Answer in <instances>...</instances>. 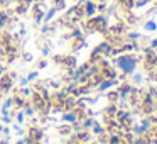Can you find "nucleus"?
Returning a JSON list of instances; mask_svg holds the SVG:
<instances>
[{"label": "nucleus", "instance_id": "nucleus-1", "mask_svg": "<svg viewBox=\"0 0 157 144\" xmlns=\"http://www.w3.org/2000/svg\"><path fill=\"white\" fill-rule=\"evenodd\" d=\"M19 75L15 71H5L4 76L0 78V100H4L7 95H10V92L14 90L15 83H17Z\"/></svg>", "mask_w": 157, "mask_h": 144}, {"label": "nucleus", "instance_id": "nucleus-2", "mask_svg": "<svg viewBox=\"0 0 157 144\" xmlns=\"http://www.w3.org/2000/svg\"><path fill=\"white\" fill-rule=\"evenodd\" d=\"M51 61L56 66H59L63 70H68V71H71L76 66V58L71 54H54V56H51Z\"/></svg>", "mask_w": 157, "mask_h": 144}, {"label": "nucleus", "instance_id": "nucleus-3", "mask_svg": "<svg viewBox=\"0 0 157 144\" xmlns=\"http://www.w3.org/2000/svg\"><path fill=\"white\" fill-rule=\"evenodd\" d=\"M46 10H48V4H44V2H32V7L29 12H31V17H32V21H34L36 26L42 24Z\"/></svg>", "mask_w": 157, "mask_h": 144}, {"label": "nucleus", "instance_id": "nucleus-4", "mask_svg": "<svg viewBox=\"0 0 157 144\" xmlns=\"http://www.w3.org/2000/svg\"><path fill=\"white\" fill-rule=\"evenodd\" d=\"M12 12L15 17H22V15L29 14L32 7V0H12Z\"/></svg>", "mask_w": 157, "mask_h": 144}, {"label": "nucleus", "instance_id": "nucleus-5", "mask_svg": "<svg viewBox=\"0 0 157 144\" xmlns=\"http://www.w3.org/2000/svg\"><path fill=\"white\" fill-rule=\"evenodd\" d=\"M24 139H25V142H29V141H42V142H44V127L29 126L27 129H25Z\"/></svg>", "mask_w": 157, "mask_h": 144}, {"label": "nucleus", "instance_id": "nucleus-6", "mask_svg": "<svg viewBox=\"0 0 157 144\" xmlns=\"http://www.w3.org/2000/svg\"><path fill=\"white\" fill-rule=\"evenodd\" d=\"M117 65H118V68L122 70V71L133 73V70H135V59L130 58V56H120V58L117 59Z\"/></svg>", "mask_w": 157, "mask_h": 144}, {"label": "nucleus", "instance_id": "nucleus-7", "mask_svg": "<svg viewBox=\"0 0 157 144\" xmlns=\"http://www.w3.org/2000/svg\"><path fill=\"white\" fill-rule=\"evenodd\" d=\"M59 120H61L63 124H75V122H78V117H76L75 110H66V112L61 114Z\"/></svg>", "mask_w": 157, "mask_h": 144}, {"label": "nucleus", "instance_id": "nucleus-8", "mask_svg": "<svg viewBox=\"0 0 157 144\" xmlns=\"http://www.w3.org/2000/svg\"><path fill=\"white\" fill-rule=\"evenodd\" d=\"M14 109V98L12 95H7L4 100H2V107H0V114H9Z\"/></svg>", "mask_w": 157, "mask_h": 144}, {"label": "nucleus", "instance_id": "nucleus-9", "mask_svg": "<svg viewBox=\"0 0 157 144\" xmlns=\"http://www.w3.org/2000/svg\"><path fill=\"white\" fill-rule=\"evenodd\" d=\"M56 15H58V9H56L54 5L48 7V10L44 12V19H42V24H49V22H52Z\"/></svg>", "mask_w": 157, "mask_h": 144}, {"label": "nucleus", "instance_id": "nucleus-10", "mask_svg": "<svg viewBox=\"0 0 157 144\" xmlns=\"http://www.w3.org/2000/svg\"><path fill=\"white\" fill-rule=\"evenodd\" d=\"M56 132H58L61 137H68V136L73 134V126L71 124H61V126L56 127Z\"/></svg>", "mask_w": 157, "mask_h": 144}, {"label": "nucleus", "instance_id": "nucleus-11", "mask_svg": "<svg viewBox=\"0 0 157 144\" xmlns=\"http://www.w3.org/2000/svg\"><path fill=\"white\" fill-rule=\"evenodd\" d=\"M95 12H96V5H95V2L93 0H86L85 2V17H93L95 15Z\"/></svg>", "mask_w": 157, "mask_h": 144}, {"label": "nucleus", "instance_id": "nucleus-12", "mask_svg": "<svg viewBox=\"0 0 157 144\" xmlns=\"http://www.w3.org/2000/svg\"><path fill=\"white\" fill-rule=\"evenodd\" d=\"M48 65H49V61L46 58H39L37 61H36V70H37V71H41V70L48 68Z\"/></svg>", "mask_w": 157, "mask_h": 144}, {"label": "nucleus", "instance_id": "nucleus-13", "mask_svg": "<svg viewBox=\"0 0 157 144\" xmlns=\"http://www.w3.org/2000/svg\"><path fill=\"white\" fill-rule=\"evenodd\" d=\"M17 83H19V88H24V86H29V85H31V82H29V80H27V76H19V78H17Z\"/></svg>", "mask_w": 157, "mask_h": 144}, {"label": "nucleus", "instance_id": "nucleus-14", "mask_svg": "<svg viewBox=\"0 0 157 144\" xmlns=\"http://www.w3.org/2000/svg\"><path fill=\"white\" fill-rule=\"evenodd\" d=\"M39 75H41V71H37V70H34V71H29L25 76H27V80L32 83V82H36V80L39 78Z\"/></svg>", "mask_w": 157, "mask_h": 144}, {"label": "nucleus", "instance_id": "nucleus-15", "mask_svg": "<svg viewBox=\"0 0 157 144\" xmlns=\"http://www.w3.org/2000/svg\"><path fill=\"white\" fill-rule=\"evenodd\" d=\"M0 119H2V122H4V124H7V126H10V124L14 122V117H12L10 112H9V114H2Z\"/></svg>", "mask_w": 157, "mask_h": 144}, {"label": "nucleus", "instance_id": "nucleus-16", "mask_svg": "<svg viewBox=\"0 0 157 144\" xmlns=\"http://www.w3.org/2000/svg\"><path fill=\"white\" fill-rule=\"evenodd\" d=\"M112 85H115V82H113V80H106V82H103L101 85L98 86V88H100V92H103V90L110 88V86H112Z\"/></svg>", "mask_w": 157, "mask_h": 144}, {"label": "nucleus", "instance_id": "nucleus-17", "mask_svg": "<svg viewBox=\"0 0 157 144\" xmlns=\"http://www.w3.org/2000/svg\"><path fill=\"white\" fill-rule=\"evenodd\" d=\"M21 56H22V61H24V63H31L32 59H34V56H32V54H31V53H29V51L22 53Z\"/></svg>", "mask_w": 157, "mask_h": 144}, {"label": "nucleus", "instance_id": "nucleus-18", "mask_svg": "<svg viewBox=\"0 0 157 144\" xmlns=\"http://www.w3.org/2000/svg\"><path fill=\"white\" fill-rule=\"evenodd\" d=\"M145 29H147V31H155V29H157L155 22H152V21L147 22V24H145Z\"/></svg>", "mask_w": 157, "mask_h": 144}, {"label": "nucleus", "instance_id": "nucleus-19", "mask_svg": "<svg viewBox=\"0 0 157 144\" xmlns=\"http://www.w3.org/2000/svg\"><path fill=\"white\" fill-rule=\"evenodd\" d=\"M133 82L140 83V82H142V76H140V75H133Z\"/></svg>", "mask_w": 157, "mask_h": 144}, {"label": "nucleus", "instance_id": "nucleus-20", "mask_svg": "<svg viewBox=\"0 0 157 144\" xmlns=\"http://www.w3.org/2000/svg\"><path fill=\"white\" fill-rule=\"evenodd\" d=\"M14 144H27V142H25V139H24V137H22V139H17V141H15Z\"/></svg>", "mask_w": 157, "mask_h": 144}, {"label": "nucleus", "instance_id": "nucleus-21", "mask_svg": "<svg viewBox=\"0 0 157 144\" xmlns=\"http://www.w3.org/2000/svg\"><path fill=\"white\" fill-rule=\"evenodd\" d=\"M93 130H95V134H100V132H101L103 129H101V127H100V126H96V127H95V129H93Z\"/></svg>", "mask_w": 157, "mask_h": 144}, {"label": "nucleus", "instance_id": "nucleus-22", "mask_svg": "<svg viewBox=\"0 0 157 144\" xmlns=\"http://www.w3.org/2000/svg\"><path fill=\"white\" fill-rule=\"evenodd\" d=\"M27 144H44V142H42V141H29Z\"/></svg>", "mask_w": 157, "mask_h": 144}, {"label": "nucleus", "instance_id": "nucleus-23", "mask_svg": "<svg viewBox=\"0 0 157 144\" xmlns=\"http://www.w3.org/2000/svg\"><path fill=\"white\" fill-rule=\"evenodd\" d=\"M154 46H157V39H155V41H154Z\"/></svg>", "mask_w": 157, "mask_h": 144}]
</instances>
